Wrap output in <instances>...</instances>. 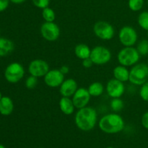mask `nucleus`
<instances>
[{
  "label": "nucleus",
  "mask_w": 148,
  "mask_h": 148,
  "mask_svg": "<svg viewBox=\"0 0 148 148\" xmlns=\"http://www.w3.org/2000/svg\"><path fill=\"white\" fill-rule=\"evenodd\" d=\"M98 122V113L92 107L79 109L75 113V123L77 127L82 131H90L95 128Z\"/></svg>",
  "instance_id": "obj_1"
},
{
  "label": "nucleus",
  "mask_w": 148,
  "mask_h": 148,
  "mask_svg": "<svg viewBox=\"0 0 148 148\" xmlns=\"http://www.w3.org/2000/svg\"><path fill=\"white\" fill-rule=\"evenodd\" d=\"M99 129L108 134H114L122 131L125 126L124 118L118 113L106 114L98 121Z\"/></svg>",
  "instance_id": "obj_2"
},
{
  "label": "nucleus",
  "mask_w": 148,
  "mask_h": 148,
  "mask_svg": "<svg viewBox=\"0 0 148 148\" xmlns=\"http://www.w3.org/2000/svg\"><path fill=\"white\" fill-rule=\"evenodd\" d=\"M138 51L134 46H124L117 54V60L119 65L128 67H132L138 63L140 59Z\"/></svg>",
  "instance_id": "obj_3"
},
{
  "label": "nucleus",
  "mask_w": 148,
  "mask_h": 148,
  "mask_svg": "<svg viewBox=\"0 0 148 148\" xmlns=\"http://www.w3.org/2000/svg\"><path fill=\"white\" fill-rule=\"evenodd\" d=\"M148 81V66L147 63L138 62L130 70L129 81L134 86H140Z\"/></svg>",
  "instance_id": "obj_4"
},
{
  "label": "nucleus",
  "mask_w": 148,
  "mask_h": 148,
  "mask_svg": "<svg viewBox=\"0 0 148 148\" xmlns=\"http://www.w3.org/2000/svg\"><path fill=\"white\" fill-rule=\"evenodd\" d=\"M25 75V68L22 64L13 62L7 66L4 71V78L11 84H16L21 81Z\"/></svg>",
  "instance_id": "obj_5"
},
{
  "label": "nucleus",
  "mask_w": 148,
  "mask_h": 148,
  "mask_svg": "<svg viewBox=\"0 0 148 148\" xmlns=\"http://www.w3.org/2000/svg\"><path fill=\"white\" fill-rule=\"evenodd\" d=\"M93 32L98 39L104 41L111 40L115 35L114 26L103 20H100L94 24Z\"/></svg>",
  "instance_id": "obj_6"
},
{
  "label": "nucleus",
  "mask_w": 148,
  "mask_h": 148,
  "mask_svg": "<svg viewBox=\"0 0 148 148\" xmlns=\"http://www.w3.org/2000/svg\"><path fill=\"white\" fill-rule=\"evenodd\" d=\"M112 57V54L109 49L103 46H96L91 49L90 58L94 65H103L108 63Z\"/></svg>",
  "instance_id": "obj_7"
},
{
  "label": "nucleus",
  "mask_w": 148,
  "mask_h": 148,
  "mask_svg": "<svg viewBox=\"0 0 148 148\" xmlns=\"http://www.w3.org/2000/svg\"><path fill=\"white\" fill-rule=\"evenodd\" d=\"M119 40L124 46H133L138 40L137 32L132 26H124L119 32Z\"/></svg>",
  "instance_id": "obj_8"
},
{
  "label": "nucleus",
  "mask_w": 148,
  "mask_h": 148,
  "mask_svg": "<svg viewBox=\"0 0 148 148\" xmlns=\"http://www.w3.org/2000/svg\"><path fill=\"white\" fill-rule=\"evenodd\" d=\"M42 37L48 41H56L60 36V28L54 22H44L40 28Z\"/></svg>",
  "instance_id": "obj_9"
},
{
  "label": "nucleus",
  "mask_w": 148,
  "mask_h": 148,
  "mask_svg": "<svg viewBox=\"0 0 148 148\" xmlns=\"http://www.w3.org/2000/svg\"><path fill=\"white\" fill-rule=\"evenodd\" d=\"M49 71L50 69L48 62L41 59H33L28 65V72L30 75L38 78L44 77Z\"/></svg>",
  "instance_id": "obj_10"
},
{
  "label": "nucleus",
  "mask_w": 148,
  "mask_h": 148,
  "mask_svg": "<svg viewBox=\"0 0 148 148\" xmlns=\"http://www.w3.org/2000/svg\"><path fill=\"white\" fill-rule=\"evenodd\" d=\"M90 98L91 96L88 89L84 88V87L78 88L76 92L72 97L74 105H75V108L78 109V110L87 107L90 101Z\"/></svg>",
  "instance_id": "obj_11"
},
{
  "label": "nucleus",
  "mask_w": 148,
  "mask_h": 148,
  "mask_svg": "<svg viewBox=\"0 0 148 148\" xmlns=\"http://www.w3.org/2000/svg\"><path fill=\"white\" fill-rule=\"evenodd\" d=\"M125 86L121 81L115 78H111L107 82L106 91L108 95L111 98H121V96L125 92Z\"/></svg>",
  "instance_id": "obj_12"
},
{
  "label": "nucleus",
  "mask_w": 148,
  "mask_h": 148,
  "mask_svg": "<svg viewBox=\"0 0 148 148\" xmlns=\"http://www.w3.org/2000/svg\"><path fill=\"white\" fill-rule=\"evenodd\" d=\"M64 75L59 69H51L43 77V81L46 86L51 88L59 87L64 81Z\"/></svg>",
  "instance_id": "obj_13"
},
{
  "label": "nucleus",
  "mask_w": 148,
  "mask_h": 148,
  "mask_svg": "<svg viewBox=\"0 0 148 148\" xmlns=\"http://www.w3.org/2000/svg\"><path fill=\"white\" fill-rule=\"evenodd\" d=\"M77 83L72 78H66L59 86V93L62 97H72L77 90Z\"/></svg>",
  "instance_id": "obj_14"
},
{
  "label": "nucleus",
  "mask_w": 148,
  "mask_h": 148,
  "mask_svg": "<svg viewBox=\"0 0 148 148\" xmlns=\"http://www.w3.org/2000/svg\"><path fill=\"white\" fill-rule=\"evenodd\" d=\"M14 110V103L12 100L7 96H3L0 100V114L4 116H8Z\"/></svg>",
  "instance_id": "obj_15"
},
{
  "label": "nucleus",
  "mask_w": 148,
  "mask_h": 148,
  "mask_svg": "<svg viewBox=\"0 0 148 148\" xmlns=\"http://www.w3.org/2000/svg\"><path fill=\"white\" fill-rule=\"evenodd\" d=\"M59 109L64 115H70L75 112V107L74 105L73 101L70 97H62L59 102Z\"/></svg>",
  "instance_id": "obj_16"
},
{
  "label": "nucleus",
  "mask_w": 148,
  "mask_h": 148,
  "mask_svg": "<svg viewBox=\"0 0 148 148\" xmlns=\"http://www.w3.org/2000/svg\"><path fill=\"white\" fill-rule=\"evenodd\" d=\"M14 49V44L10 39L0 37V57H6L11 54Z\"/></svg>",
  "instance_id": "obj_17"
},
{
  "label": "nucleus",
  "mask_w": 148,
  "mask_h": 148,
  "mask_svg": "<svg viewBox=\"0 0 148 148\" xmlns=\"http://www.w3.org/2000/svg\"><path fill=\"white\" fill-rule=\"evenodd\" d=\"M113 75L115 79L124 83L130 79V70L123 65H117L113 70Z\"/></svg>",
  "instance_id": "obj_18"
},
{
  "label": "nucleus",
  "mask_w": 148,
  "mask_h": 148,
  "mask_svg": "<svg viewBox=\"0 0 148 148\" xmlns=\"http://www.w3.org/2000/svg\"><path fill=\"white\" fill-rule=\"evenodd\" d=\"M91 49L85 44H78L75 47V55L79 59H83L90 58Z\"/></svg>",
  "instance_id": "obj_19"
},
{
  "label": "nucleus",
  "mask_w": 148,
  "mask_h": 148,
  "mask_svg": "<svg viewBox=\"0 0 148 148\" xmlns=\"http://www.w3.org/2000/svg\"><path fill=\"white\" fill-rule=\"evenodd\" d=\"M88 90L91 97H99L103 94L105 88H104V86L103 85L102 83L95 81V82L90 84Z\"/></svg>",
  "instance_id": "obj_20"
},
{
  "label": "nucleus",
  "mask_w": 148,
  "mask_h": 148,
  "mask_svg": "<svg viewBox=\"0 0 148 148\" xmlns=\"http://www.w3.org/2000/svg\"><path fill=\"white\" fill-rule=\"evenodd\" d=\"M137 23L141 28L148 31V11H143L139 15Z\"/></svg>",
  "instance_id": "obj_21"
},
{
  "label": "nucleus",
  "mask_w": 148,
  "mask_h": 148,
  "mask_svg": "<svg viewBox=\"0 0 148 148\" xmlns=\"http://www.w3.org/2000/svg\"><path fill=\"white\" fill-rule=\"evenodd\" d=\"M110 107L114 113H119L124 108V101L121 98H113L110 102Z\"/></svg>",
  "instance_id": "obj_22"
},
{
  "label": "nucleus",
  "mask_w": 148,
  "mask_h": 148,
  "mask_svg": "<svg viewBox=\"0 0 148 148\" xmlns=\"http://www.w3.org/2000/svg\"><path fill=\"white\" fill-rule=\"evenodd\" d=\"M42 17L45 22H54L56 19V13L53 9L50 8L49 7H46L42 10Z\"/></svg>",
  "instance_id": "obj_23"
},
{
  "label": "nucleus",
  "mask_w": 148,
  "mask_h": 148,
  "mask_svg": "<svg viewBox=\"0 0 148 148\" xmlns=\"http://www.w3.org/2000/svg\"><path fill=\"white\" fill-rule=\"evenodd\" d=\"M140 56H147L148 55V40L142 39L138 42L136 47Z\"/></svg>",
  "instance_id": "obj_24"
},
{
  "label": "nucleus",
  "mask_w": 148,
  "mask_h": 148,
  "mask_svg": "<svg viewBox=\"0 0 148 148\" xmlns=\"http://www.w3.org/2000/svg\"><path fill=\"white\" fill-rule=\"evenodd\" d=\"M144 0H129V8L133 12H138L143 9L144 6Z\"/></svg>",
  "instance_id": "obj_25"
},
{
  "label": "nucleus",
  "mask_w": 148,
  "mask_h": 148,
  "mask_svg": "<svg viewBox=\"0 0 148 148\" xmlns=\"http://www.w3.org/2000/svg\"><path fill=\"white\" fill-rule=\"evenodd\" d=\"M38 78L33 76V75H30L26 78L25 81V85L26 88L28 89H33L38 85Z\"/></svg>",
  "instance_id": "obj_26"
},
{
  "label": "nucleus",
  "mask_w": 148,
  "mask_h": 148,
  "mask_svg": "<svg viewBox=\"0 0 148 148\" xmlns=\"http://www.w3.org/2000/svg\"><path fill=\"white\" fill-rule=\"evenodd\" d=\"M139 94L143 101L148 102V81L140 86Z\"/></svg>",
  "instance_id": "obj_27"
},
{
  "label": "nucleus",
  "mask_w": 148,
  "mask_h": 148,
  "mask_svg": "<svg viewBox=\"0 0 148 148\" xmlns=\"http://www.w3.org/2000/svg\"><path fill=\"white\" fill-rule=\"evenodd\" d=\"M50 1L51 0H32V2L35 7L39 9H42V10L46 8V7H49Z\"/></svg>",
  "instance_id": "obj_28"
},
{
  "label": "nucleus",
  "mask_w": 148,
  "mask_h": 148,
  "mask_svg": "<svg viewBox=\"0 0 148 148\" xmlns=\"http://www.w3.org/2000/svg\"><path fill=\"white\" fill-rule=\"evenodd\" d=\"M141 124L145 129L148 130V111L143 113L141 118Z\"/></svg>",
  "instance_id": "obj_29"
},
{
  "label": "nucleus",
  "mask_w": 148,
  "mask_h": 148,
  "mask_svg": "<svg viewBox=\"0 0 148 148\" xmlns=\"http://www.w3.org/2000/svg\"><path fill=\"white\" fill-rule=\"evenodd\" d=\"M10 0H0V12L7 9L10 4Z\"/></svg>",
  "instance_id": "obj_30"
},
{
  "label": "nucleus",
  "mask_w": 148,
  "mask_h": 148,
  "mask_svg": "<svg viewBox=\"0 0 148 148\" xmlns=\"http://www.w3.org/2000/svg\"><path fill=\"white\" fill-rule=\"evenodd\" d=\"M82 65L85 68H90L94 64L92 62V61L91 60L90 58H88V59H85L82 60Z\"/></svg>",
  "instance_id": "obj_31"
},
{
  "label": "nucleus",
  "mask_w": 148,
  "mask_h": 148,
  "mask_svg": "<svg viewBox=\"0 0 148 148\" xmlns=\"http://www.w3.org/2000/svg\"><path fill=\"white\" fill-rule=\"evenodd\" d=\"M59 71L62 72V74L66 75V74L69 72V68L67 65H62V66L59 68Z\"/></svg>",
  "instance_id": "obj_32"
},
{
  "label": "nucleus",
  "mask_w": 148,
  "mask_h": 148,
  "mask_svg": "<svg viewBox=\"0 0 148 148\" xmlns=\"http://www.w3.org/2000/svg\"><path fill=\"white\" fill-rule=\"evenodd\" d=\"M11 2L14 3V4H23L24 3L26 0H10Z\"/></svg>",
  "instance_id": "obj_33"
},
{
  "label": "nucleus",
  "mask_w": 148,
  "mask_h": 148,
  "mask_svg": "<svg viewBox=\"0 0 148 148\" xmlns=\"http://www.w3.org/2000/svg\"><path fill=\"white\" fill-rule=\"evenodd\" d=\"M0 148H5V147L3 145H1V144H0Z\"/></svg>",
  "instance_id": "obj_34"
},
{
  "label": "nucleus",
  "mask_w": 148,
  "mask_h": 148,
  "mask_svg": "<svg viewBox=\"0 0 148 148\" xmlns=\"http://www.w3.org/2000/svg\"><path fill=\"white\" fill-rule=\"evenodd\" d=\"M2 97H3V96H2V94H1V91H0V100H1V99L2 98Z\"/></svg>",
  "instance_id": "obj_35"
},
{
  "label": "nucleus",
  "mask_w": 148,
  "mask_h": 148,
  "mask_svg": "<svg viewBox=\"0 0 148 148\" xmlns=\"http://www.w3.org/2000/svg\"><path fill=\"white\" fill-rule=\"evenodd\" d=\"M106 148H115V147H107Z\"/></svg>",
  "instance_id": "obj_36"
},
{
  "label": "nucleus",
  "mask_w": 148,
  "mask_h": 148,
  "mask_svg": "<svg viewBox=\"0 0 148 148\" xmlns=\"http://www.w3.org/2000/svg\"><path fill=\"white\" fill-rule=\"evenodd\" d=\"M147 66H148V58H147Z\"/></svg>",
  "instance_id": "obj_37"
},
{
  "label": "nucleus",
  "mask_w": 148,
  "mask_h": 148,
  "mask_svg": "<svg viewBox=\"0 0 148 148\" xmlns=\"http://www.w3.org/2000/svg\"><path fill=\"white\" fill-rule=\"evenodd\" d=\"M147 38H148V31H147Z\"/></svg>",
  "instance_id": "obj_38"
},
{
  "label": "nucleus",
  "mask_w": 148,
  "mask_h": 148,
  "mask_svg": "<svg viewBox=\"0 0 148 148\" xmlns=\"http://www.w3.org/2000/svg\"><path fill=\"white\" fill-rule=\"evenodd\" d=\"M147 6H148V0H147Z\"/></svg>",
  "instance_id": "obj_39"
},
{
  "label": "nucleus",
  "mask_w": 148,
  "mask_h": 148,
  "mask_svg": "<svg viewBox=\"0 0 148 148\" xmlns=\"http://www.w3.org/2000/svg\"><path fill=\"white\" fill-rule=\"evenodd\" d=\"M38 148H43V147H38Z\"/></svg>",
  "instance_id": "obj_40"
}]
</instances>
